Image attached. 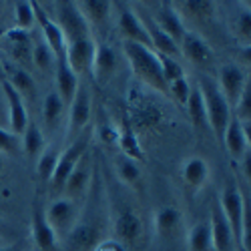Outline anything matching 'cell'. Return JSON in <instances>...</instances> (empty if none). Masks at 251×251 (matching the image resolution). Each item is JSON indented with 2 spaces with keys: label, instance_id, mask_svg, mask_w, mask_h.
Returning a JSON list of instances; mask_svg holds the SVG:
<instances>
[{
  "label": "cell",
  "instance_id": "cell-1",
  "mask_svg": "<svg viewBox=\"0 0 251 251\" xmlns=\"http://www.w3.org/2000/svg\"><path fill=\"white\" fill-rule=\"evenodd\" d=\"M123 50H125V56H127L129 65H131L135 78L141 82V85L149 87L155 93L167 95V82L161 75L157 54L149 47H143L137 43H123Z\"/></svg>",
  "mask_w": 251,
  "mask_h": 251
},
{
  "label": "cell",
  "instance_id": "cell-2",
  "mask_svg": "<svg viewBox=\"0 0 251 251\" xmlns=\"http://www.w3.org/2000/svg\"><path fill=\"white\" fill-rule=\"evenodd\" d=\"M197 87L201 91L203 97V104H205V113H207V127L211 129V133L215 135V139L219 143H223V135L229 121L233 117V111L229 107V102L225 100V97L221 95L215 78L211 76H201Z\"/></svg>",
  "mask_w": 251,
  "mask_h": 251
},
{
  "label": "cell",
  "instance_id": "cell-3",
  "mask_svg": "<svg viewBox=\"0 0 251 251\" xmlns=\"http://www.w3.org/2000/svg\"><path fill=\"white\" fill-rule=\"evenodd\" d=\"M163 107L153 99L149 97L145 91H141V87H133L127 95V121L131 125V129L139 135L149 133L153 129H157L159 125L163 123Z\"/></svg>",
  "mask_w": 251,
  "mask_h": 251
},
{
  "label": "cell",
  "instance_id": "cell-4",
  "mask_svg": "<svg viewBox=\"0 0 251 251\" xmlns=\"http://www.w3.org/2000/svg\"><path fill=\"white\" fill-rule=\"evenodd\" d=\"M93 127H87L82 131L75 141H71L67 145V149L60 153L58 157V163L54 167V173L49 181V193H50V199H58L62 197V191H65V185H67V179L69 175L73 173L75 165L78 163V159L85 155L89 149H91V141H93Z\"/></svg>",
  "mask_w": 251,
  "mask_h": 251
},
{
  "label": "cell",
  "instance_id": "cell-5",
  "mask_svg": "<svg viewBox=\"0 0 251 251\" xmlns=\"http://www.w3.org/2000/svg\"><path fill=\"white\" fill-rule=\"evenodd\" d=\"M217 203L221 207V213H223L229 229H231L233 241L239 245L241 235H243V223H245V217L249 215V201L243 197L241 189L235 183H227L223 187Z\"/></svg>",
  "mask_w": 251,
  "mask_h": 251
},
{
  "label": "cell",
  "instance_id": "cell-6",
  "mask_svg": "<svg viewBox=\"0 0 251 251\" xmlns=\"http://www.w3.org/2000/svg\"><path fill=\"white\" fill-rule=\"evenodd\" d=\"M45 217H47L50 229L54 231L56 239H65L80 217V207H78V203H75L67 197L50 199L49 207L45 209Z\"/></svg>",
  "mask_w": 251,
  "mask_h": 251
},
{
  "label": "cell",
  "instance_id": "cell-7",
  "mask_svg": "<svg viewBox=\"0 0 251 251\" xmlns=\"http://www.w3.org/2000/svg\"><path fill=\"white\" fill-rule=\"evenodd\" d=\"M91 91L87 85H78L71 104H69V117H67V145L71 141H75L87 127H91Z\"/></svg>",
  "mask_w": 251,
  "mask_h": 251
},
{
  "label": "cell",
  "instance_id": "cell-8",
  "mask_svg": "<svg viewBox=\"0 0 251 251\" xmlns=\"http://www.w3.org/2000/svg\"><path fill=\"white\" fill-rule=\"evenodd\" d=\"M52 20L60 28L67 45L91 36V26L87 25V20L82 18V14L78 12L75 2H69V0L56 2V18H52Z\"/></svg>",
  "mask_w": 251,
  "mask_h": 251
},
{
  "label": "cell",
  "instance_id": "cell-9",
  "mask_svg": "<svg viewBox=\"0 0 251 251\" xmlns=\"http://www.w3.org/2000/svg\"><path fill=\"white\" fill-rule=\"evenodd\" d=\"M67 251H95V247L102 241V225L97 217H78L71 233L62 239Z\"/></svg>",
  "mask_w": 251,
  "mask_h": 251
},
{
  "label": "cell",
  "instance_id": "cell-10",
  "mask_svg": "<svg viewBox=\"0 0 251 251\" xmlns=\"http://www.w3.org/2000/svg\"><path fill=\"white\" fill-rule=\"evenodd\" d=\"M91 181H93V157H91V149H89L78 159L73 173L69 175L65 191H62V197H67L75 203L82 201L87 195V191L91 189Z\"/></svg>",
  "mask_w": 251,
  "mask_h": 251
},
{
  "label": "cell",
  "instance_id": "cell-11",
  "mask_svg": "<svg viewBox=\"0 0 251 251\" xmlns=\"http://www.w3.org/2000/svg\"><path fill=\"white\" fill-rule=\"evenodd\" d=\"M217 87L221 91V95L225 97V100L229 102V107H235V102L239 100L245 85L249 82V76L247 73L237 65V62H227L219 69V75H217Z\"/></svg>",
  "mask_w": 251,
  "mask_h": 251
},
{
  "label": "cell",
  "instance_id": "cell-12",
  "mask_svg": "<svg viewBox=\"0 0 251 251\" xmlns=\"http://www.w3.org/2000/svg\"><path fill=\"white\" fill-rule=\"evenodd\" d=\"M0 40L4 43V49L8 50L16 67L26 71L28 65H32V36H30V32L20 30V28H10V30L2 32Z\"/></svg>",
  "mask_w": 251,
  "mask_h": 251
},
{
  "label": "cell",
  "instance_id": "cell-13",
  "mask_svg": "<svg viewBox=\"0 0 251 251\" xmlns=\"http://www.w3.org/2000/svg\"><path fill=\"white\" fill-rule=\"evenodd\" d=\"M251 127L249 125H241L235 117H231L229 121L225 135H223V145L235 163H241L243 157L251 151Z\"/></svg>",
  "mask_w": 251,
  "mask_h": 251
},
{
  "label": "cell",
  "instance_id": "cell-14",
  "mask_svg": "<svg viewBox=\"0 0 251 251\" xmlns=\"http://www.w3.org/2000/svg\"><path fill=\"white\" fill-rule=\"evenodd\" d=\"M95 50H97V43L89 36L82 40H75V43H69L65 49V60L69 69L80 76L85 73H91L93 60H95Z\"/></svg>",
  "mask_w": 251,
  "mask_h": 251
},
{
  "label": "cell",
  "instance_id": "cell-15",
  "mask_svg": "<svg viewBox=\"0 0 251 251\" xmlns=\"http://www.w3.org/2000/svg\"><path fill=\"white\" fill-rule=\"evenodd\" d=\"M117 28H119V34L123 36V43H137V45L151 49L149 34H147V30H145L143 23L139 20L137 12L133 10V6H119Z\"/></svg>",
  "mask_w": 251,
  "mask_h": 251
},
{
  "label": "cell",
  "instance_id": "cell-16",
  "mask_svg": "<svg viewBox=\"0 0 251 251\" xmlns=\"http://www.w3.org/2000/svg\"><path fill=\"white\" fill-rule=\"evenodd\" d=\"M0 91L4 95V102H6V113H8V127H10V133L14 135H23L26 125L30 123L28 121V111H26V104L25 100L20 99V95L8 85L6 80L0 82Z\"/></svg>",
  "mask_w": 251,
  "mask_h": 251
},
{
  "label": "cell",
  "instance_id": "cell-17",
  "mask_svg": "<svg viewBox=\"0 0 251 251\" xmlns=\"http://www.w3.org/2000/svg\"><path fill=\"white\" fill-rule=\"evenodd\" d=\"M179 50L195 67L207 69V67L213 65V50L207 45V40L201 38V34H197V32L187 30L183 40H181V45H179Z\"/></svg>",
  "mask_w": 251,
  "mask_h": 251
},
{
  "label": "cell",
  "instance_id": "cell-18",
  "mask_svg": "<svg viewBox=\"0 0 251 251\" xmlns=\"http://www.w3.org/2000/svg\"><path fill=\"white\" fill-rule=\"evenodd\" d=\"M32 8H34V20H36V25L40 26V36L45 38V43L50 47V50L54 52V56H62L65 54V49H67V40L65 36H62L60 28L56 26L54 20L47 14V10L40 6V2H36V0H32Z\"/></svg>",
  "mask_w": 251,
  "mask_h": 251
},
{
  "label": "cell",
  "instance_id": "cell-19",
  "mask_svg": "<svg viewBox=\"0 0 251 251\" xmlns=\"http://www.w3.org/2000/svg\"><path fill=\"white\" fill-rule=\"evenodd\" d=\"M113 229H115V237L117 241H121L123 245L125 243H137L143 235V221L141 217L133 211L129 207H123L117 211L115 215V221H113Z\"/></svg>",
  "mask_w": 251,
  "mask_h": 251
},
{
  "label": "cell",
  "instance_id": "cell-20",
  "mask_svg": "<svg viewBox=\"0 0 251 251\" xmlns=\"http://www.w3.org/2000/svg\"><path fill=\"white\" fill-rule=\"evenodd\" d=\"M32 239L38 251H60L58 239L45 217V207L38 201L32 205Z\"/></svg>",
  "mask_w": 251,
  "mask_h": 251
},
{
  "label": "cell",
  "instance_id": "cell-21",
  "mask_svg": "<svg viewBox=\"0 0 251 251\" xmlns=\"http://www.w3.org/2000/svg\"><path fill=\"white\" fill-rule=\"evenodd\" d=\"M151 16L155 20V25L179 47L183 36H185V32H187V26L183 23V18L179 16V12L173 8V4L171 2H161V6L157 8V12L151 14Z\"/></svg>",
  "mask_w": 251,
  "mask_h": 251
},
{
  "label": "cell",
  "instance_id": "cell-22",
  "mask_svg": "<svg viewBox=\"0 0 251 251\" xmlns=\"http://www.w3.org/2000/svg\"><path fill=\"white\" fill-rule=\"evenodd\" d=\"M117 69H119V58H117V52L113 50V47L97 45L95 60H93V67H91V75H93L97 85H100V87L107 85V82L115 76Z\"/></svg>",
  "mask_w": 251,
  "mask_h": 251
},
{
  "label": "cell",
  "instance_id": "cell-23",
  "mask_svg": "<svg viewBox=\"0 0 251 251\" xmlns=\"http://www.w3.org/2000/svg\"><path fill=\"white\" fill-rule=\"evenodd\" d=\"M181 179H183V185L187 187V191L195 195L209 181V163L203 157L185 159L181 165Z\"/></svg>",
  "mask_w": 251,
  "mask_h": 251
},
{
  "label": "cell",
  "instance_id": "cell-24",
  "mask_svg": "<svg viewBox=\"0 0 251 251\" xmlns=\"http://www.w3.org/2000/svg\"><path fill=\"white\" fill-rule=\"evenodd\" d=\"M2 69H4V80L8 82V85L20 95V99L23 100H34L36 97V85H34V78L30 76L28 71L16 67L14 62L10 65L8 60L2 58Z\"/></svg>",
  "mask_w": 251,
  "mask_h": 251
},
{
  "label": "cell",
  "instance_id": "cell-25",
  "mask_svg": "<svg viewBox=\"0 0 251 251\" xmlns=\"http://www.w3.org/2000/svg\"><path fill=\"white\" fill-rule=\"evenodd\" d=\"M209 229H211V245L213 251H233V235H231V229H229L223 213H221V207L217 203V199L213 201L211 207V221H209Z\"/></svg>",
  "mask_w": 251,
  "mask_h": 251
},
{
  "label": "cell",
  "instance_id": "cell-26",
  "mask_svg": "<svg viewBox=\"0 0 251 251\" xmlns=\"http://www.w3.org/2000/svg\"><path fill=\"white\" fill-rule=\"evenodd\" d=\"M54 80H56V95L60 97V100L65 102V104H71L78 85H80V80L78 76L69 69L67 65V60H65V54L58 56L56 62H54Z\"/></svg>",
  "mask_w": 251,
  "mask_h": 251
},
{
  "label": "cell",
  "instance_id": "cell-27",
  "mask_svg": "<svg viewBox=\"0 0 251 251\" xmlns=\"http://www.w3.org/2000/svg\"><path fill=\"white\" fill-rule=\"evenodd\" d=\"M75 4L89 26L91 25L102 26L109 20L113 10V2H109V0H80V2H75Z\"/></svg>",
  "mask_w": 251,
  "mask_h": 251
},
{
  "label": "cell",
  "instance_id": "cell-28",
  "mask_svg": "<svg viewBox=\"0 0 251 251\" xmlns=\"http://www.w3.org/2000/svg\"><path fill=\"white\" fill-rule=\"evenodd\" d=\"M117 143H119V147L123 151V157H127V159H133V161H145V153L141 149V143H139V135L131 129V125L129 121L125 119L123 125L117 129Z\"/></svg>",
  "mask_w": 251,
  "mask_h": 251
},
{
  "label": "cell",
  "instance_id": "cell-29",
  "mask_svg": "<svg viewBox=\"0 0 251 251\" xmlns=\"http://www.w3.org/2000/svg\"><path fill=\"white\" fill-rule=\"evenodd\" d=\"M229 32L231 36L241 43L245 49L249 47V40H251V10H249V4L243 2L235 8L231 20H229Z\"/></svg>",
  "mask_w": 251,
  "mask_h": 251
},
{
  "label": "cell",
  "instance_id": "cell-30",
  "mask_svg": "<svg viewBox=\"0 0 251 251\" xmlns=\"http://www.w3.org/2000/svg\"><path fill=\"white\" fill-rule=\"evenodd\" d=\"M65 107H67V104L60 100V97L54 91H50L45 97V102H43V123H45L47 135H54L58 131L62 115H65Z\"/></svg>",
  "mask_w": 251,
  "mask_h": 251
},
{
  "label": "cell",
  "instance_id": "cell-31",
  "mask_svg": "<svg viewBox=\"0 0 251 251\" xmlns=\"http://www.w3.org/2000/svg\"><path fill=\"white\" fill-rule=\"evenodd\" d=\"M181 225V211L173 205H163L155 211V231L161 237L173 235Z\"/></svg>",
  "mask_w": 251,
  "mask_h": 251
},
{
  "label": "cell",
  "instance_id": "cell-32",
  "mask_svg": "<svg viewBox=\"0 0 251 251\" xmlns=\"http://www.w3.org/2000/svg\"><path fill=\"white\" fill-rule=\"evenodd\" d=\"M47 143H45V135L40 131V127L36 123H28L25 133L20 135V149L25 151V155L28 159H38L40 153L45 151Z\"/></svg>",
  "mask_w": 251,
  "mask_h": 251
},
{
  "label": "cell",
  "instance_id": "cell-33",
  "mask_svg": "<svg viewBox=\"0 0 251 251\" xmlns=\"http://www.w3.org/2000/svg\"><path fill=\"white\" fill-rule=\"evenodd\" d=\"M173 8L179 12L181 18L189 16L201 23V20H209L213 16L215 4L209 0H185V2H173Z\"/></svg>",
  "mask_w": 251,
  "mask_h": 251
},
{
  "label": "cell",
  "instance_id": "cell-34",
  "mask_svg": "<svg viewBox=\"0 0 251 251\" xmlns=\"http://www.w3.org/2000/svg\"><path fill=\"white\" fill-rule=\"evenodd\" d=\"M187 115L191 119V125L195 127V131H205L209 129L207 127V113H205V104H203V97H201V91L199 87H191V93H189V99H187Z\"/></svg>",
  "mask_w": 251,
  "mask_h": 251
},
{
  "label": "cell",
  "instance_id": "cell-35",
  "mask_svg": "<svg viewBox=\"0 0 251 251\" xmlns=\"http://www.w3.org/2000/svg\"><path fill=\"white\" fill-rule=\"evenodd\" d=\"M56 56L50 50V47L45 43L43 36H32V65L40 71H50L54 69Z\"/></svg>",
  "mask_w": 251,
  "mask_h": 251
},
{
  "label": "cell",
  "instance_id": "cell-36",
  "mask_svg": "<svg viewBox=\"0 0 251 251\" xmlns=\"http://www.w3.org/2000/svg\"><path fill=\"white\" fill-rule=\"evenodd\" d=\"M187 245H189V251H213L209 223L205 221L195 223L189 231V237H187Z\"/></svg>",
  "mask_w": 251,
  "mask_h": 251
},
{
  "label": "cell",
  "instance_id": "cell-37",
  "mask_svg": "<svg viewBox=\"0 0 251 251\" xmlns=\"http://www.w3.org/2000/svg\"><path fill=\"white\" fill-rule=\"evenodd\" d=\"M58 157H60V151L52 145L45 147V151L40 153V157L36 159V175L43 183H49L52 173H54V167L58 163Z\"/></svg>",
  "mask_w": 251,
  "mask_h": 251
},
{
  "label": "cell",
  "instance_id": "cell-38",
  "mask_svg": "<svg viewBox=\"0 0 251 251\" xmlns=\"http://www.w3.org/2000/svg\"><path fill=\"white\" fill-rule=\"evenodd\" d=\"M115 171H117V177L129 187H137L143 177L139 163L133 159H127V157H121L115 161Z\"/></svg>",
  "mask_w": 251,
  "mask_h": 251
},
{
  "label": "cell",
  "instance_id": "cell-39",
  "mask_svg": "<svg viewBox=\"0 0 251 251\" xmlns=\"http://www.w3.org/2000/svg\"><path fill=\"white\" fill-rule=\"evenodd\" d=\"M14 16H16V28L30 32L32 26L36 25L32 0L30 2H26V0H18V2H14Z\"/></svg>",
  "mask_w": 251,
  "mask_h": 251
},
{
  "label": "cell",
  "instance_id": "cell-40",
  "mask_svg": "<svg viewBox=\"0 0 251 251\" xmlns=\"http://www.w3.org/2000/svg\"><path fill=\"white\" fill-rule=\"evenodd\" d=\"M155 54H157L159 67H161V75H163L167 85L173 82V80H177V78H181V76H185V69H183V65L177 58L165 56V54H159V52H155Z\"/></svg>",
  "mask_w": 251,
  "mask_h": 251
},
{
  "label": "cell",
  "instance_id": "cell-41",
  "mask_svg": "<svg viewBox=\"0 0 251 251\" xmlns=\"http://www.w3.org/2000/svg\"><path fill=\"white\" fill-rule=\"evenodd\" d=\"M191 80L187 78V76H181L173 82H169L167 85V95H169L179 107H185L187 104V99H189V93H191Z\"/></svg>",
  "mask_w": 251,
  "mask_h": 251
},
{
  "label": "cell",
  "instance_id": "cell-42",
  "mask_svg": "<svg viewBox=\"0 0 251 251\" xmlns=\"http://www.w3.org/2000/svg\"><path fill=\"white\" fill-rule=\"evenodd\" d=\"M233 111H235L233 117H235L241 125H251V82H247V85H245V89H243L239 100L235 102Z\"/></svg>",
  "mask_w": 251,
  "mask_h": 251
},
{
  "label": "cell",
  "instance_id": "cell-43",
  "mask_svg": "<svg viewBox=\"0 0 251 251\" xmlns=\"http://www.w3.org/2000/svg\"><path fill=\"white\" fill-rule=\"evenodd\" d=\"M20 153V137L0 127V155H18Z\"/></svg>",
  "mask_w": 251,
  "mask_h": 251
},
{
  "label": "cell",
  "instance_id": "cell-44",
  "mask_svg": "<svg viewBox=\"0 0 251 251\" xmlns=\"http://www.w3.org/2000/svg\"><path fill=\"white\" fill-rule=\"evenodd\" d=\"M97 135L100 137L102 143H117V129L111 125H100L97 129Z\"/></svg>",
  "mask_w": 251,
  "mask_h": 251
},
{
  "label": "cell",
  "instance_id": "cell-45",
  "mask_svg": "<svg viewBox=\"0 0 251 251\" xmlns=\"http://www.w3.org/2000/svg\"><path fill=\"white\" fill-rule=\"evenodd\" d=\"M95 251H127V247H125L121 241H117V239H102L95 247Z\"/></svg>",
  "mask_w": 251,
  "mask_h": 251
},
{
  "label": "cell",
  "instance_id": "cell-46",
  "mask_svg": "<svg viewBox=\"0 0 251 251\" xmlns=\"http://www.w3.org/2000/svg\"><path fill=\"white\" fill-rule=\"evenodd\" d=\"M0 251H23V245H0Z\"/></svg>",
  "mask_w": 251,
  "mask_h": 251
},
{
  "label": "cell",
  "instance_id": "cell-47",
  "mask_svg": "<svg viewBox=\"0 0 251 251\" xmlns=\"http://www.w3.org/2000/svg\"><path fill=\"white\" fill-rule=\"evenodd\" d=\"M4 80V69H2V54H0V82Z\"/></svg>",
  "mask_w": 251,
  "mask_h": 251
},
{
  "label": "cell",
  "instance_id": "cell-48",
  "mask_svg": "<svg viewBox=\"0 0 251 251\" xmlns=\"http://www.w3.org/2000/svg\"><path fill=\"white\" fill-rule=\"evenodd\" d=\"M2 173H4V159L0 155V177H2Z\"/></svg>",
  "mask_w": 251,
  "mask_h": 251
},
{
  "label": "cell",
  "instance_id": "cell-49",
  "mask_svg": "<svg viewBox=\"0 0 251 251\" xmlns=\"http://www.w3.org/2000/svg\"><path fill=\"white\" fill-rule=\"evenodd\" d=\"M2 10H4V2H0V14H2Z\"/></svg>",
  "mask_w": 251,
  "mask_h": 251
},
{
  "label": "cell",
  "instance_id": "cell-50",
  "mask_svg": "<svg viewBox=\"0 0 251 251\" xmlns=\"http://www.w3.org/2000/svg\"><path fill=\"white\" fill-rule=\"evenodd\" d=\"M0 36H2V28H0Z\"/></svg>",
  "mask_w": 251,
  "mask_h": 251
},
{
  "label": "cell",
  "instance_id": "cell-51",
  "mask_svg": "<svg viewBox=\"0 0 251 251\" xmlns=\"http://www.w3.org/2000/svg\"><path fill=\"white\" fill-rule=\"evenodd\" d=\"M0 245H4V243H2V239H0Z\"/></svg>",
  "mask_w": 251,
  "mask_h": 251
}]
</instances>
